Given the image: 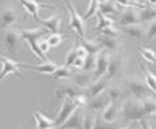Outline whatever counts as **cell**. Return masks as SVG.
Here are the masks:
<instances>
[{
	"instance_id": "obj_1",
	"label": "cell",
	"mask_w": 156,
	"mask_h": 129,
	"mask_svg": "<svg viewBox=\"0 0 156 129\" xmlns=\"http://www.w3.org/2000/svg\"><path fill=\"white\" fill-rule=\"evenodd\" d=\"M121 112H122V117L126 123L139 121V120L147 117V113L142 103V98L136 96L127 98L126 100H123Z\"/></svg>"
},
{
	"instance_id": "obj_2",
	"label": "cell",
	"mask_w": 156,
	"mask_h": 129,
	"mask_svg": "<svg viewBox=\"0 0 156 129\" xmlns=\"http://www.w3.org/2000/svg\"><path fill=\"white\" fill-rule=\"evenodd\" d=\"M20 32H21V36H23V40L29 45V48L33 51V54L36 55L37 58H41L42 62L47 61L46 54H43L41 49L38 48V41L46 34L47 29L46 28H43V29H40V28L38 29H21Z\"/></svg>"
},
{
	"instance_id": "obj_3",
	"label": "cell",
	"mask_w": 156,
	"mask_h": 129,
	"mask_svg": "<svg viewBox=\"0 0 156 129\" xmlns=\"http://www.w3.org/2000/svg\"><path fill=\"white\" fill-rule=\"evenodd\" d=\"M64 4L67 6V9L70 12V28L73 32H76L80 37H85L87 33V28H85V23H84V17L79 15V12L76 11V8L73 7V4L70 0H66Z\"/></svg>"
},
{
	"instance_id": "obj_4",
	"label": "cell",
	"mask_w": 156,
	"mask_h": 129,
	"mask_svg": "<svg viewBox=\"0 0 156 129\" xmlns=\"http://www.w3.org/2000/svg\"><path fill=\"white\" fill-rule=\"evenodd\" d=\"M125 83H126V88H127L130 95L136 96V98L147 96L148 92L151 91L150 87L146 83V80L140 79L139 76H129V78L125 80Z\"/></svg>"
},
{
	"instance_id": "obj_5",
	"label": "cell",
	"mask_w": 156,
	"mask_h": 129,
	"mask_svg": "<svg viewBox=\"0 0 156 129\" xmlns=\"http://www.w3.org/2000/svg\"><path fill=\"white\" fill-rule=\"evenodd\" d=\"M0 62L3 63V70L0 72V82H3L9 74H15L17 76H23L20 71V67H23L21 62H16L13 59L5 57V55L0 54Z\"/></svg>"
},
{
	"instance_id": "obj_6",
	"label": "cell",
	"mask_w": 156,
	"mask_h": 129,
	"mask_svg": "<svg viewBox=\"0 0 156 129\" xmlns=\"http://www.w3.org/2000/svg\"><path fill=\"white\" fill-rule=\"evenodd\" d=\"M76 108L77 104L72 98H64L62 103V108H60L57 119H55V127H62L67 121V119L76 111Z\"/></svg>"
},
{
	"instance_id": "obj_7",
	"label": "cell",
	"mask_w": 156,
	"mask_h": 129,
	"mask_svg": "<svg viewBox=\"0 0 156 129\" xmlns=\"http://www.w3.org/2000/svg\"><path fill=\"white\" fill-rule=\"evenodd\" d=\"M125 57L121 54H115V55H112L109 58V66H108V71L105 74V78L109 80V79H113L117 78L118 75H121V72L123 71L125 68Z\"/></svg>"
},
{
	"instance_id": "obj_8",
	"label": "cell",
	"mask_w": 156,
	"mask_h": 129,
	"mask_svg": "<svg viewBox=\"0 0 156 129\" xmlns=\"http://www.w3.org/2000/svg\"><path fill=\"white\" fill-rule=\"evenodd\" d=\"M21 40H23V36H21L20 31H16V29L9 28L4 32V42H5L7 50L12 54L16 53V50H17V48H19V44H20Z\"/></svg>"
},
{
	"instance_id": "obj_9",
	"label": "cell",
	"mask_w": 156,
	"mask_h": 129,
	"mask_svg": "<svg viewBox=\"0 0 156 129\" xmlns=\"http://www.w3.org/2000/svg\"><path fill=\"white\" fill-rule=\"evenodd\" d=\"M109 101L110 100H109L108 94L105 95V94L102 92V94H100V95L92 98V100L88 101V104H87L85 108H87V111H89V112L98 115V113L102 112L104 108L108 105V103H109Z\"/></svg>"
},
{
	"instance_id": "obj_10",
	"label": "cell",
	"mask_w": 156,
	"mask_h": 129,
	"mask_svg": "<svg viewBox=\"0 0 156 129\" xmlns=\"http://www.w3.org/2000/svg\"><path fill=\"white\" fill-rule=\"evenodd\" d=\"M136 23H140L139 11L135 9L134 6L126 7L125 11L122 12V15H121V17H119V24L122 25V27H127V25L136 24Z\"/></svg>"
},
{
	"instance_id": "obj_11",
	"label": "cell",
	"mask_w": 156,
	"mask_h": 129,
	"mask_svg": "<svg viewBox=\"0 0 156 129\" xmlns=\"http://www.w3.org/2000/svg\"><path fill=\"white\" fill-rule=\"evenodd\" d=\"M84 88H80L79 86H76L75 83H63L60 87L57 90V98L58 99H64V98H75L76 95L83 92Z\"/></svg>"
},
{
	"instance_id": "obj_12",
	"label": "cell",
	"mask_w": 156,
	"mask_h": 129,
	"mask_svg": "<svg viewBox=\"0 0 156 129\" xmlns=\"http://www.w3.org/2000/svg\"><path fill=\"white\" fill-rule=\"evenodd\" d=\"M109 58L110 55H108L104 51H100L97 54V59H96V67H94L93 71V78H101V76H105L106 71H108V66H109Z\"/></svg>"
},
{
	"instance_id": "obj_13",
	"label": "cell",
	"mask_w": 156,
	"mask_h": 129,
	"mask_svg": "<svg viewBox=\"0 0 156 129\" xmlns=\"http://www.w3.org/2000/svg\"><path fill=\"white\" fill-rule=\"evenodd\" d=\"M119 116V105L118 103H113V101H109L108 105L104 108V111L101 112V120L104 123H108V124H112L114 123Z\"/></svg>"
},
{
	"instance_id": "obj_14",
	"label": "cell",
	"mask_w": 156,
	"mask_h": 129,
	"mask_svg": "<svg viewBox=\"0 0 156 129\" xmlns=\"http://www.w3.org/2000/svg\"><path fill=\"white\" fill-rule=\"evenodd\" d=\"M93 79H94L93 78V71H87V70L75 72V74H72V76H71L72 83L79 86L80 88H87L93 82Z\"/></svg>"
},
{
	"instance_id": "obj_15",
	"label": "cell",
	"mask_w": 156,
	"mask_h": 129,
	"mask_svg": "<svg viewBox=\"0 0 156 129\" xmlns=\"http://www.w3.org/2000/svg\"><path fill=\"white\" fill-rule=\"evenodd\" d=\"M84 112L85 111H83L81 107H77L75 112H73L70 117L67 119V121L62 125V128H83Z\"/></svg>"
},
{
	"instance_id": "obj_16",
	"label": "cell",
	"mask_w": 156,
	"mask_h": 129,
	"mask_svg": "<svg viewBox=\"0 0 156 129\" xmlns=\"http://www.w3.org/2000/svg\"><path fill=\"white\" fill-rule=\"evenodd\" d=\"M106 88H108V79L104 78V76H101V78L94 79L85 90L88 91L87 94H88L90 98H94V96L100 95V94H102Z\"/></svg>"
},
{
	"instance_id": "obj_17",
	"label": "cell",
	"mask_w": 156,
	"mask_h": 129,
	"mask_svg": "<svg viewBox=\"0 0 156 129\" xmlns=\"http://www.w3.org/2000/svg\"><path fill=\"white\" fill-rule=\"evenodd\" d=\"M125 33L131 38H136V40H143L146 38V28L143 23H136L125 27Z\"/></svg>"
},
{
	"instance_id": "obj_18",
	"label": "cell",
	"mask_w": 156,
	"mask_h": 129,
	"mask_svg": "<svg viewBox=\"0 0 156 129\" xmlns=\"http://www.w3.org/2000/svg\"><path fill=\"white\" fill-rule=\"evenodd\" d=\"M40 23L51 33H59L62 19H60L58 15H51V16L47 17V19H41Z\"/></svg>"
},
{
	"instance_id": "obj_19",
	"label": "cell",
	"mask_w": 156,
	"mask_h": 129,
	"mask_svg": "<svg viewBox=\"0 0 156 129\" xmlns=\"http://www.w3.org/2000/svg\"><path fill=\"white\" fill-rule=\"evenodd\" d=\"M97 42L101 45L102 49L106 50H118L121 46V40L118 37H109V36H104V34H101L97 38Z\"/></svg>"
},
{
	"instance_id": "obj_20",
	"label": "cell",
	"mask_w": 156,
	"mask_h": 129,
	"mask_svg": "<svg viewBox=\"0 0 156 129\" xmlns=\"http://www.w3.org/2000/svg\"><path fill=\"white\" fill-rule=\"evenodd\" d=\"M19 2L23 4L25 11H27L34 20L40 23L41 21V19H40V7H42V6H40V4H38L37 2H34V0H19Z\"/></svg>"
},
{
	"instance_id": "obj_21",
	"label": "cell",
	"mask_w": 156,
	"mask_h": 129,
	"mask_svg": "<svg viewBox=\"0 0 156 129\" xmlns=\"http://www.w3.org/2000/svg\"><path fill=\"white\" fill-rule=\"evenodd\" d=\"M23 67H25V68H30V70H37V71H40V72H43V74H49V75H51L55 70H57L58 64L55 63V62H51V61H45L42 64H37V66H30V64L23 63Z\"/></svg>"
},
{
	"instance_id": "obj_22",
	"label": "cell",
	"mask_w": 156,
	"mask_h": 129,
	"mask_svg": "<svg viewBox=\"0 0 156 129\" xmlns=\"http://www.w3.org/2000/svg\"><path fill=\"white\" fill-rule=\"evenodd\" d=\"M17 20H19V15H17V12L13 9V8H5V9H3L2 24H3L4 28H8V27L11 28Z\"/></svg>"
},
{
	"instance_id": "obj_23",
	"label": "cell",
	"mask_w": 156,
	"mask_h": 129,
	"mask_svg": "<svg viewBox=\"0 0 156 129\" xmlns=\"http://www.w3.org/2000/svg\"><path fill=\"white\" fill-rule=\"evenodd\" d=\"M117 3L113 0H100L98 4V11L106 16H114L117 15Z\"/></svg>"
},
{
	"instance_id": "obj_24",
	"label": "cell",
	"mask_w": 156,
	"mask_h": 129,
	"mask_svg": "<svg viewBox=\"0 0 156 129\" xmlns=\"http://www.w3.org/2000/svg\"><path fill=\"white\" fill-rule=\"evenodd\" d=\"M106 94L109 96V100L113 103H118L123 99V88L118 84H110L106 88Z\"/></svg>"
},
{
	"instance_id": "obj_25",
	"label": "cell",
	"mask_w": 156,
	"mask_h": 129,
	"mask_svg": "<svg viewBox=\"0 0 156 129\" xmlns=\"http://www.w3.org/2000/svg\"><path fill=\"white\" fill-rule=\"evenodd\" d=\"M34 120H36L37 128H40V129H49V128L55 127V120H51L49 117H46V116L43 113H41V112L34 113Z\"/></svg>"
},
{
	"instance_id": "obj_26",
	"label": "cell",
	"mask_w": 156,
	"mask_h": 129,
	"mask_svg": "<svg viewBox=\"0 0 156 129\" xmlns=\"http://www.w3.org/2000/svg\"><path fill=\"white\" fill-rule=\"evenodd\" d=\"M53 78L55 80H59V79H62V80H66V79H71V76H72V70L70 68V66H58L57 67V70H55L53 74Z\"/></svg>"
},
{
	"instance_id": "obj_27",
	"label": "cell",
	"mask_w": 156,
	"mask_h": 129,
	"mask_svg": "<svg viewBox=\"0 0 156 129\" xmlns=\"http://www.w3.org/2000/svg\"><path fill=\"white\" fill-rule=\"evenodd\" d=\"M139 19L143 24H150L156 20V8H142L139 11Z\"/></svg>"
},
{
	"instance_id": "obj_28",
	"label": "cell",
	"mask_w": 156,
	"mask_h": 129,
	"mask_svg": "<svg viewBox=\"0 0 156 129\" xmlns=\"http://www.w3.org/2000/svg\"><path fill=\"white\" fill-rule=\"evenodd\" d=\"M142 103H143V107H144V111H146L147 116L156 115V98L148 96V95L143 96Z\"/></svg>"
},
{
	"instance_id": "obj_29",
	"label": "cell",
	"mask_w": 156,
	"mask_h": 129,
	"mask_svg": "<svg viewBox=\"0 0 156 129\" xmlns=\"http://www.w3.org/2000/svg\"><path fill=\"white\" fill-rule=\"evenodd\" d=\"M142 68H143V72H144V80L147 86L150 87L151 91L156 94V74H154L148 67H146V64H142Z\"/></svg>"
},
{
	"instance_id": "obj_30",
	"label": "cell",
	"mask_w": 156,
	"mask_h": 129,
	"mask_svg": "<svg viewBox=\"0 0 156 129\" xmlns=\"http://www.w3.org/2000/svg\"><path fill=\"white\" fill-rule=\"evenodd\" d=\"M80 44L84 46V48L87 49V51L88 53H92V54H98L100 51H101V45L98 44V42H93V41H89V40H87L85 37H81L80 38Z\"/></svg>"
},
{
	"instance_id": "obj_31",
	"label": "cell",
	"mask_w": 156,
	"mask_h": 129,
	"mask_svg": "<svg viewBox=\"0 0 156 129\" xmlns=\"http://www.w3.org/2000/svg\"><path fill=\"white\" fill-rule=\"evenodd\" d=\"M97 117H98V116H97L96 113H92V112H89V111H85V112H84V123H83V128H85V129L96 128Z\"/></svg>"
},
{
	"instance_id": "obj_32",
	"label": "cell",
	"mask_w": 156,
	"mask_h": 129,
	"mask_svg": "<svg viewBox=\"0 0 156 129\" xmlns=\"http://www.w3.org/2000/svg\"><path fill=\"white\" fill-rule=\"evenodd\" d=\"M139 53H140V55L143 57V59H144L146 62L156 64V53H155V51H152L148 48H143V46H140V48H139Z\"/></svg>"
},
{
	"instance_id": "obj_33",
	"label": "cell",
	"mask_w": 156,
	"mask_h": 129,
	"mask_svg": "<svg viewBox=\"0 0 156 129\" xmlns=\"http://www.w3.org/2000/svg\"><path fill=\"white\" fill-rule=\"evenodd\" d=\"M96 59H97V54H92V53H88V54H87V57H85V59H84L83 70L94 71V67H96Z\"/></svg>"
},
{
	"instance_id": "obj_34",
	"label": "cell",
	"mask_w": 156,
	"mask_h": 129,
	"mask_svg": "<svg viewBox=\"0 0 156 129\" xmlns=\"http://www.w3.org/2000/svg\"><path fill=\"white\" fill-rule=\"evenodd\" d=\"M97 19H98L97 31H101L102 28H105V27H109V25L114 24V23H113V19H112L110 16H106V15L101 13V12H98V13H97Z\"/></svg>"
},
{
	"instance_id": "obj_35",
	"label": "cell",
	"mask_w": 156,
	"mask_h": 129,
	"mask_svg": "<svg viewBox=\"0 0 156 129\" xmlns=\"http://www.w3.org/2000/svg\"><path fill=\"white\" fill-rule=\"evenodd\" d=\"M98 4H100V0H90L89 4H88V9H87V13L84 15V20H88L90 19L93 15L97 13L98 11Z\"/></svg>"
},
{
	"instance_id": "obj_36",
	"label": "cell",
	"mask_w": 156,
	"mask_h": 129,
	"mask_svg": "<svg viewBox=\"0 0 156 129\" xmlns=\"http://www.w3.org/2000/svg\"><path fill=\"white\" fill-rule=\"evenodd\" d=\"M47 41L51 48H57V46L60 45V42L63 41V36L60 33H51L49 37H47Z\"/></svg>"
},
{
	"instance_id": "obj_37",
	"label": "cell",
	"mask_w": 156,
	"mask_h": 129,
	"mask_svg": "<svg viewBox=\"0 0 156 129\" xmlns=\"http://www.w3.org/2000/svg\"><path fill=\"white\" fill-rule=\"evenodd\" d=\"M100 32H101V34H104V36H109V37H118L119 36V31H118V28L114 27V24L102 28Z\"/></svg>"
},
{
	"instance_id": "obj_38",
	"label": "cell",
	"mask_w": 156,
	"mask_h": 129,
	"mask_svg": "<svg viewBox=\"0 0 156 129\" xmlns=\"http://www.w3.org/2000/svg\"><path fill=\"white\" fill-rule=\"evenodd\" d=\"M156 37V20L151 21L146 31V40H154Z\"/></svg>"
},
{
	"instance_id": "obj_39",
	"label": "cell",
	"mask_w": 156,
	"mask_h": 129,
	"mask_svg": "<svg viewBox=\"0 0 156 129\" xmlns=\"http://www.w3.org/2000/svg\"><path fill=\"white\" fill-rule=\"evenodd\" d=\"M73 100H75L77 107H81V108H84V107H87V104H88V96L83 92L79 94V95H76L73 98Z\"/></svg>"
},
{
	"instance_id": "obj_40",
	"label": "cell",
	"mask_w": 156,
	"mask_h": 129,
	"mask_svg": "<svg viewBox=\"0 0 156 129\" xmlns=\"http://www.w3.org/2000/svg\"><path fill=\"white\" fill-rule=\"evenodd\" d=\"M76 58H77L76 48H72L66 55V62H64V64H66V66H72V63H73V61H75Z\"/></svg>"
},
{
	"instance_id": "obj_41",
	"label": "cell",
	"mask_w": 156,
	"mask_h": 129,
	"mask_svg": "<svg viewBox=\"0 0 156 129\" xmlns=\"http://www.w3.org/2000/svg\"><path fill=\"white\" fill-rule=\"evenodd\" d=\"M38 48L41 49V51L43 54H47V53H49V50L51 49V46L49 44V41H47V38H46V40H42V38H41V40L38 41Z\"/></svg>"
},
{
	"instance_id": "obj_42",
	"label": "cell",
	"mask_w": 156,
	"mask_h": 129,
	"mask_svg": "<svg viewBox=\"0 0 156 129\" xmlns=\"http://www.w3.org/2000/svg\"><path fill=\"white\" fill-rule=\"evenodd\" d=\"M75 48H76V54H77V57H80V58H85V57H87L88 51H87V49H85L81 44H80V45H76Z\"/></svg>"
},
{
	"instance_id": "obj_43",
	"label": "cell",
	"mask_w": 156,
	"mask_h": 129,
	"mask_svg": "<svg viewBox=\"0 0 156 129\" xmlns=\"http://www.w3.org/2000/svg\"><path fill=\"white\" fill-rule=\"evenodd\" d=\"M84 59L85 58H80V57H77L75 61H73L72 63V66L73 68H76V70H83V66H84Z\"/></svg>"
},
{
	"instance_id": "obj_44",
	"label": "cell",
	"mask_w": 156,
	"mask_h": 129,
	"mask_svg": "<svg viewBox=\"0 0 156 129\" xmlns=\"http://www.w3.org/2000/svg\"><path fill=\"white\" fill-rule=\"evenodd\" d=\"M118 6H122V7H129V6H135V7H143L140 6V4H138V3H133L131 0H115Z\"/></svg>"
},
{
	"instance_id": "obj_45",
	"label": "cell",
	"mask_w": 156,
	"mask_h": 129,
	"mask_svg": "<svg viewBox=\"0 0 156 129\" xmlns=\"http://www.w3.org/2000/svg\"><path fill=\"white\" fill-rule=\"evenodd\" d=\"M150 3H152V4H156V0H148Z\"/></svg>"
},
{
	"instance_id": "obj_46",
	"label": "cell",
	"mask_w": 156,
	"mask_h": 129,
	"mask_svg": "<svg viewBox=\"0 0 156 129\" xmlns=\"http://www.w3.org/2000/svg\"><path fill=\"white\" fill-rule=\"evenodd\" d=\"M131 2H133V3H136V0H131Z\"/></svg>"
}]
</instances>
